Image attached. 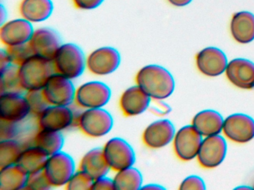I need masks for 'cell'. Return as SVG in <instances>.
Segmentation results:
<instances>
[{
    "instance_id": "1",
    "label": "cell",
    "mask_w": 254,
    "mask_h": 190,
    "mask_svg": "<svg viewBox=\"0 0 254 190\" xmlns=\"http://www.w3.org/2000/svg\"><path fill=\"white\" fill-rule=\"evenodd\" d=\"M135 82L151 99L163 100L169 97L175 90L173 76L164 67L147 65L138 71Z\"/></svg>"
},
{
    "instance_id": "2",
    "label": "cell",
    "mask_w": 254,
    "mask_h": 190,
    "mask_svg": "<svg viewBox=\"0 0 254 190\" xmlns=\"http://www.w3.org/2000/svg\"><path fill=\"white\" fill-rule=\"evenodd\" d=\"M55 73L53 60L36 54L28 58L18 68L20 85L25 92L44 89Z\"/></svg>"
},
{
    "instance_id": "3",
    "label": "cell",
    "mask_w": 254,
    "mask_h": 190,
    "mask_svg": "<svg viewBox=\"0 0 254 190\" xmlns=\"http://www.w3.org/2000/svg\"><path fill=\"white\" fill-rule=\"evenodd\" d=\"M52 60L55 72L72 80L81 77L87 68L84 51L74 43H62Z\"/></svg>"
},
{
    "instance_id": "4",
    "label": "cell",
    "mask_w": 254,
    "mask_h": 190,
    "mask_svg": "<svg viewBox=\"0 0 254 190\" xmlns=\"http://www.w3.org/2000/svg\"><path fill=\"white\" fill-rule=\"evenodd\" d=\"M75 120L78 129L92 138L105 136L114 126L112 115L103 108L84 109Z\"/></svg>"
},
{
    "instance_id": "5",
    "label": "cell",
    "mask_w": 254,
    "mask_h": 190,
    "mask_svg": "<svg viewBox=\"0 0 254 190\" xmlns=\"http://www.w3.org/2000/svg\"><path fill=\"white\" fill-rule=\"evenodd\" d=\"M75 166L72 156L61 151L49 156L44 172L52 187H65L76 171Z\"/></svg>"
},
{
    "instance_id": "6",
    "label": "cell",
    "mask_w": 254,
    "mask_h": 190,
    "mask_svg": "<svg viewBox=\"0 0 254 190\" xmlns=\"http://www.w3.org/2000/svg\"><path fill=\"white\" fill-rule=\"evenodd\" d=\"M102 149L110 169L114 172L133 166L136 162V154L133 147L123 138L108 140Z\"/></svg>"
},
{
    "instance_id": "7",
    "label": "cell",
    "mask_w": 254,
    "mask_h": 190,
    "mask_svg": "<svg viewBox=\"0 0 254 190\" xmlns=\"http://www.w3.org/2000/svg\"><path fill=\"white\" fill-rule=\"evenodd\" d=\"M111 89L102 81H90L78 86L75 92V102L80 108H103L111 98Z\"/></svg>"
},
{
    "instance_id": "8",
    "label": "cell",
    "mask_w": 254,
    "mask_h": 190,
    "mask_svg": "<svg viewBox=\"0 0 254 190\" xmlns=\"http://www.w3.org/2000/svg\"><path fill=\"white\" fill-rule=\"evenodd\" d=\"M50 105L69 106L75 102V89L72 80L55 73L42 89Z\"/></svg>"
},
{
    "instance_id": "9",
    "label": "cell",
    "mask_w": 254,
    "mask_h": 190,
    "mask_svg": "<svg viewBox=\"0 0 254 190\" xmlns=\"http://www.w3.org/2000/svg\"><path fill=\"white\" fill-rule=\"evenodd\" d=\"M121 55L115 48L104 46L93 50L87 57V68L96 76H106L117 71Z\"/></svg>"
},
{
    "instance_id": "10",
    "label": "cell",
    "mask_w": 254,
    "mask_h": 190,
    "mask_svg": "<svg viewBox=\"0 0 254 190\" xmlns=\"http://www.w3.org/2000/svg\"><path fill=\"white\" fill-rule=\"evenodd\" d=\"M203 141V136L191 126L181 128L175 133L174 150L180 160L189 161L197 157Z\"/></svg>"
},
{
    "instance_id": "11",
    "label": "cell",
    "mask_w": 254,
    "mask_h": 190,
    "mask_svg": "<svg viewBox=\"0 0 254 190\" xmlns=\"http://www.w3.org/2000/svg\"><path fill=\"white\" fill-rule=\"evenodd\" d=\"M223 133L237 143H246L254 138V120L245 114H233L224 120Z\"/></svg>"
},
{
    "instance_id": "12",
    "label": "cell",
    "mask_w": 254,
    "mask_h": 190,
    "mask_svg": "<svg viewBox=\"0 0 254 190\" xmlns=\"http://www.w3.org/2000/svg\"><path fill=\"white\" fill-rule=\"evenodd\" d=\"M227 150V142L223 137L218 135L206 137L197 153L199 164L206 169L217 167L224 161Z\"/></svg>"
},
{
    "instance_id": "13",
    "label": "cell",
    "mask_w": 254,
    "mask_h": 190,
    "mask_svg": "<svg viewBox=\"0 0 254 190\" xmlns=\"http://www.w3.org/2000/svg\"><path fill=\"white\" fill-rule=\"evenodd\" d=\"M31 114L25 94L2 93L0 95V119L21 123Z\"/></svg>"
},
{
    "instance_id": "14",
    "label": "cell",
    "mask_w": 254,
    "mask_h": 190,
    "mask_svg": "<svg viewBox=\"0 0 254 190\" xmlns=\"http://www.w3.org/2000/svg\"><path fill=\"white\" fill-rule=\"evenodd\" d=\"M75 120L69 106L49 105L38 117V129L62 132L72 126Z\"/></svg>"
},
{
    "instance_id": "15",
    "label": "cell",
    "mask_w": 254,
    "mask_h": 190,
    "mask_svg": "<svg viewBox=\"0 0 254 190\" xmlns=\"http://www.w3.org/2000/svg\"><path fill=\"white\" fill-rule=\"evenodd\" d=\"M175 129L167 119L156 120L150 123L142 133L143 143L151 149H158L169 145L174 140Z\"/></svg>"
},
{
    "instance_id": "16",
    "label": "cell",
    "mask_w": 254,
    "mask_h": 190,
    "mask_svg": "<svg viewBox=\"0 0 254 190\" xmlns=\"http://www.w3.org/2000/svg\"><path fill=\"white\" fill-rule=\"evenodd\" d=\"M32 23L23 18L6 21L1 25L0 40L6 47L28 43L32 38Z\"/></svg>"
},
{
    "instance_id": "17",
    "label": "cell",
    "mask_w": 254,
    "mask_h": 190,
    "mask_svg": "<svg viewBox=\"0 0 254 190\" xmlns=\"http://www.w3.org/2000/svg\"><path fill=\"white\" fill-rule=\"evenodd\" d=\"M29 44L34 54L53 59L62 43L54 29L43 27L35 29Z\"/></svg>"
},
{
    "instance_id": "18",
    "label": "cell",
    "mask_w": 254,
    "mask_h": 190,
    "mask_svg": "<svg viewBox=\"0 0 254 190\" xmlns=\"http://www.w3.org/2000/svg\"><path fill=\"white\" fill-rule=\"evenodd\" d=\"M196 65L200 73L207 77H218L225 72L227 58L225 53L215 47H207L196 55Z\"/></svg>"
},
{
    "instance_id": "19",
    "label": "cell",
    "mask_w": 254,
    "mask_h": 190,
    "mask_svg": "<svg viewBox=\"0 0 254 190\" xmlns=\"http://www.w3.org/2000/svg\"><path fill=\"white\" fill-rule=\"evenodd\" d=\"M226 77L229 81L241 89L254 88V63L249 59L236 58L227 64Z\"/></svg>"
},
{
    "instance_id": "20",
    "label": "cell",
    "mask_w": 254,
    "mask_h": 190,
    "mask_svg": "<svg viewBox=\"0 0 254 190\" xmlns=\"http://www.w3.org/2000/svg\"><path fill=\"white\" fill-rule=\"evenodd\" d=\"M151 98L137 85L130 86L122 94L120 108L126 117H135L145 112L151 104Z\"/></svg>"
},
{
    "instance_id": "21",
    "label": "cell",
    "mask_w": 254,
    "mask_h": 190,
    "mask_svg": "<svg viewBox=\"0 0 254 190\" xmlns=\"http://www.w3.org/2000/svg\"><path fill=\"white\" fill-rule=\"evenodd\" d=\"M230 28L232 37L237 43H251L254 40V14L246 10L234 13Z\"/></svg>"
},
{
    "instance_id": "22",
    "label": "cell",
    "mask_w": 254,
    "mask_h": 190,
    "mask_svg": "<svg viewBox=\"0 0 254 190\" xmlns=\"http://www.w3.org/2000/svg\"><path fill=\"white\" fill-rule=\"evenodd\" d=\"M54 4L52 0H22L19 12L22 18L31 23L47 20L53 14Z\"/></svg>"
},
{
    "instance_id": "23",
    "label": "cell",
    "mask_w": 254,
    "mask_h": 190,
    "mask_svg": "<svg viewBox=\"0 0 254 190\" xmlns=\"http://www.w3.org/2000/svg\"><path fill=\"white\" fill-rule=\"evenodd\" d=\"M78 169L88 174L94 181L107 176L111 170L104 155L103 149L99 147L92 148L83 156Z\"/></svg>"
},
{
    "instance_id": "24",
    "label": "cell",
    "mask_w": 254,
    "mask_h": 190,
    "mask_svg": "<svg viewBox=\"0 0 254 190\" xmlns=\"http://www.w3.org/2000/svg\"><path fill=\"white\" fill-rule=\"evenodd\" d=\"M224 119L218 111L203 110L197 113L192 120V126L202 136L219 135L223 129Z\"/></svg>"
},
{
    "instance_id": "25",
    "label": "cell",
    "mask_w": 254,
    "mask_h": 190,
    "mask_svg": "<svg viewBox=\"0 0 254 190\" xmlns=\"http://www.w3.org/2000/svg\"><path fill=\"white\" fill-rule=\"evenodd\" d=\"M49 155L41 148L32 145L23 148L16 164L28 175L44 170Z\"/></svg>"
},
{
    "instance_id": "26",
    "label": "cell",
    "mask_w": 254,
    "mask_h": 190,
    "mask_svg": "<svg viewBox=\"0 0 254 190\" xmlns=\"http://www.w3.org/2000/svg\"><path fill=\"white\" fill-rule=\"evenodd\" d=\"M28 176L29 175L17 164L0 168V190H25Z\"/></svg>"
},
{
    "instance_id": "27",
    "label": "cell",
    "mask_w": 254,
    "mask_h": 190,
    "mask_svg": "<svg viewBox=\"0 0 254 190\" xmlns=\"http://www.w3.org/2000/svg\"><path fill=\"white\" fill-rule=\"evenodd\" d=\"M32 145L41 148L50 156L62 151L64 138L61 132L39 129L34 136Z\"/></svg>"
},
{
    "instance_id": "28",
    "label": "cell",
    "mask_w": 254,
    "mask_h": 190,
    "mask_svg": "<svg viewBox=\"0 0 254 190\" xmlns=\"http://www.w3.org/2000/svg\"><path fill=\"white\" fill-rule=\"evenodd\" d=\"M113 180L115 190H141L143 184L142 173L133 166L116 172Z\"/></svg>"
},
{
    "instance_id": "29",
    "label": "cell",
    "mask_w": 254,
    "mask_h": 190,
    "mask_svg": "<svg viewBox=\"0 0 254 190\" xmlns=\"http://www.w3.org/2000/svg\"><path fill=\"white\" fill-rule=\"evenodd\" d=\"M23 148L17 139L0 141V168L16 164Z\"/></svg>"
},
{
    "instance_id": "30",
    "label": "cell",
    "mask_w": 254,
    "mask_h": 190,
    "mask_svg": "<svg viewBox=\"0 0 254 190\" xmlns=\"http://www.w3.org/2000/svg\"><path fill=\"white\" fill-rule=\"evenodd\" d=\"M19 66L11 64L5 69L0 71V92L1 94L23 93L25 91L21 87L19 79Z\"/></svg>"
},
{
    "instance_id": "31",
    "label": "cell",
    "mask_w": 254,
    "mask_h": 190,
    "mask_svg": "<svg viewBox=\"0 0 254 190\" xmlns=\"http://www.w3.org/2000/svg\"><path fill=\"white\" fill-rule=\"evenodd\" d=\"M25 96L30 108L31 114L37 117L50 105L44 96L42 89L28 91L25 92Z\"/></svg>"
},
{
    "instance_id": "32",
    "label": "cell",
    "mask_w": 254,
    "mask_h": 190,
    "mask_svg": "<svg viewBox=\"0 0 254 190\" xmlns=\"http://www.w3.org/2000/svg\"><path fill=\"white\" fill-rule=\"evenodd\" d=\"M94 180L84 171L78 169L71 177L65 189L67 190H91Z\"/></svg>"
},
{
    "instance_id": "33",
    "label": "cell",
    "mask_w": 254,
    "mask_h": 190,
    "mask_svg": "<svg viewBox=\"0 0 254 190\" xmlns=\"http://www.w3.org/2000/svg\"><path fill=\"white\" fill-rule=\"evenodd\" d=\"M6 51L11 63L17 66H20L34 54L29 43L6 47Z\"/></svg>"
},
{
    "instance_id": "34",
    "label": "cell",
    "mask_w": 254,
    "mask_h": 190,
    "mask_svg": "<svg viewBox=\"0 0 254 190\" xmlns=\"http://www.w3.org/2000/svg\"><path fill=\"white\" fill-rule=\"evenodd\" d=\"M52 188L53 187L47 179L44 170H42L29 175L25 190H48Z\"/></svg>"
},
{
    "instance_id": "35",
    "label": "cell",
    "mask_w": 254,
    "mask_h": 190,
    "mask_svg": "<svg viewBox=\"0 0 254 190\" xmlns=\"http://www.w3.org/2000/svg\"><path fill=\"white\" fill-rule=\"evenodd\" d=\"M20 123L0 119V141L16 139L20 132Z\"/></svg>"
},
{
    "instance_id": "36",
    "label": "cell",
    "mask_w": 254,
    "mask_h": 190,
    "mask_svg": "<svg viewBox=\"0 0 254 190\" xmlns=\"http://www.w3.org/2000/svg\"><path fill=\"white\" fill-rule=\"evenodd\" d=\"M180 190H203L206 189L204 182L200 177L191 175L186 178L181 183Z\"/></svg>"
},
{
    "instance_id": "37",
    "label": "cell",
    "mask_w": 254,
    "mask_h": 190,
    "mask_svg": "<svg viewBox=\"0 0 254 190\" xmlns=\"http://www.w3.org/2000/svg\"><path fill=\"white\" fill-rule=\"evenodd\" d=\"M74 6L80 10H90L99 7L105 0H72Z\"/></svg>"
},
{
    "instance_id": "38",
    "label": "cell",
    "mask_w": 254,
    "mask_h": 190,
    "mask_svg": "<svg viewBox=\"0 0 254 190\" xmlns=\"http://www.w3.org/2000/svg\"><path fill=\"white\" fill-rule=\"evenodd\" d=\"M91 190H115L114 180L113 178H108V176H104L95 180Z\"/></svg>"
},
{
    "instance_id": "39",
    "label": "cell",
    "mask_w": 254,
    "mask_h": 190,
    "mask_svg": "<svg viewBox=\"0 0 254 190\" xmlns=\"http://www.w3.org/2000/svg\"><path fill=\"white\" fill-rule=\"evenodd\" d=\"M11 64L12 63H11L9 57H8L6 49H2L0 51V71L5 69Z\"/></svg>"
},
{
    "instance_id": "40",
    "label": "cell",
    "mask_w": 254,
    "mask_h": 190,
    "mask_svg": "<svg viewBox=\"0 0 254 190\" xmlns=\"http://www.w3.org/2000/svg\"><path fill=\"white\" fill-rule=\"evenodd\" d=\"M167 1L171 4L176 7H184V6L188 5L192 0H167Z\"/></svg>"
},
{
    "instance_id": "41",
    "label": "cell",
    "mask_w": 254,
    "mask_h": 190,
    "mask_svg": "<svg viewBox=\"0 0 254 190\" xmlns=\"http://www.w3.org/2000/svg\"><path fill=\"white\" fill-rule=\"evenodd\" d=\"M141 190H165V188L160 186V184H149L142 186Z\"/></svg>"
},
{
    "instance_id": "42",
    "label": "cell",
    "mask_w": 254,
    "mask_h": 190,
    "mask_svg": "<svg viewBox=\"0 0 254 190\" xmlns=\"http://www.w3.org/2000/svg\"><path fill=\"white\" fill-rule=\"evenodd\" d=\"M7 12L6 9L4 7V6L1 5V9H0V19H1V25L5 23L6 22Z\"/></svg>"
},
{
    "instance_id": "43",
    "label": "cell",
    "mask_w": 254,
    "mask_h": 190,
    "mask_svg": "<svg viewBox=\"0 0 254 190\" xmlns=\"http://www.w3.org/2000/svg\"><path fill=\"white\" fill-rule=\"evenodd\" d=\"M237 189H242V190H244V189H245V190H251V189H252V188H250V187H237Z\"/></svg>"
},
{
    "instance_id": "44",
    "label": "cell",
    "mask_w": 254,
    "mask_h": 190,
    "mask_svg": "<svg viewBox=\"0 0 254 190\" xmlns=\"http://www.w3.org/2000/svg\"></svg>"
}]
</instances>
